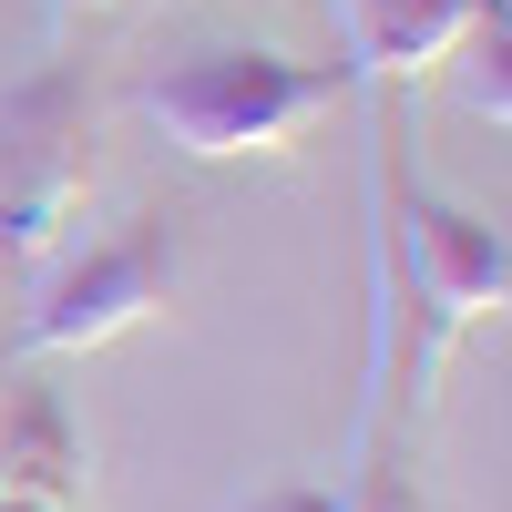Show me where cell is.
Listing matches in <instances>:
<instances>
[{"label": "cell", "instance_id": "cell-1", "mask_svg": "<svg viewBox=\"0 0 512 512\" xmlns=\"http://www.w3.org/2000/svg\"><path fill=\"white\" fill-rule=\"evenodd\" d=\"M369 246H390L400 287L441 338H472L512 297V246L482 205H451L400 134V82H369Z\"/></svg>", "mask_w": 512, "mask_h": 512}, {"label": "cell", "instance_id": "cell-2", "mask_svg": "<svg viewBox=\"0 0 512 512\" xmlns=\"http://www.w3.org/2000/svg\"><path fill=\"white\" fill-rule=\"evenodd\" d=\"M359 82L349 62H297L267 41H205V52L164 62L134 82V113L154 123L185 164H246V154H287L318 113H338Z\"/></svg>", "mask_w": 512, "mask_h": 512}, {"label": "cell", "instance_id": "cell-3", "mask_svg": "<svg viewBox=\"0 0 512 512\" xmlns=\"http://www.w3.org/2000/svg\"><path fill=\"white\" fill-rule=\"evenodd\" d=\"M185 287V236L175 216H123L82 246H52L31 277V308L11 318V359H82V349H113L134 338L144 318L175 308Z\"/></svg>", "mask_w": 512, "mask_h": 512}, {"label": "cell", "instance_id": "cell-4", "mask_svg": "<svg viewBox=\"0 0 512 512\" xmlns=\"http://www.w3.org/2000/svg\"><path fill=\"white\" fill-rule=\"evenodd\" d=\"M93 205V72L41 62L0 93V267H41Z\"/></svg>", "mask_w": 512, "mask_h": 512}, {"label": "cell", "instance_id": "cell-5", "mask_svg": "<svg viewBox=\"0 0 512 512\" xmlns=\"http://www.w3.org/2000/svg\"><path fill=\"white\" fill-rule=\"evenodd\" d=\"M82 472H93V451H82V410L52 390L41 359H0V492L72 512L82 502Z\"/></svg>", "mask_w": 512, "mask_h": 512}, {"label": "cell", "instance_id": "cell-6", "mask_svg": "<svg viewBox=\"0 0 512 512\" xmlns=\"http://www.w3.org/2000/svg\"><path fill=\"white\" fill-rule=\"evenodd\" d=\"M482 11H512V0H338V62H349L359 93L369 82H400L410 93L420 72H441V52Z\"/></svg>", "mask_w": 512, "mask_h": 512}, {"label": "cell", "instance_id": "cell-7", "mask_svg": "<svg viewBox=\"0 0 512 512\" xmlns=\"http://www.w3.org/2000/svg\"><path fill=\"white\" fill-rule=\"evenodd\" d=\"M441 62H451V93H461V113L502 134V123H512V11H482V21L461 31Z\"/></svg>", "mask_w": 512, "mask_h": 512}, {"label": "cell", "instance_id": "cell-8", "mask_svg": "<svg viewBox=\"0 0 512 512\" xmlns=\"http://www.w3.org/2000/svg\"><path fill=\"white\" fill-rule=\"evenodd\" d=\"M338 512H431V482H420V441H359L349 482H338Z\"/></svg>", "mask_w": 512, "mask_h": 512}, {"label": "cell", "instance_id": "cell-9", "mask_svg": "<svg viewBox=\"0 0 512 512\" xmlns=\"http://www.w3.org/2000/svg\"><path fill=\"white\" fill-rule=\"evenodd\" d=\"M236 512H338V482H277V492H246Z\"/></svg>", "mask_w": 512, "mask_h": 512}, {"label": "cell", "instance_id": "cell-10", "mask_svg": "<svg viewBox=\"0 0 512 512\" xmlns=\"http://www.w3.org/2000/svg\"><path fill=\"white\" fill-rule=\"evenodd\" d=\"M0 512H52V502H11V492H0Z\"/></svg>", "mask_w": 512, "mask_h": 512}, {"label": "cell", "instance_id": "cell-11", "mask_svg": "<svg viewBox=\"0 0 512 512\" xmlns=\"http://www.w3.org/2000/svg\"><path fill=\"white\" fill-rule=\"evenodd\" d=\"M52 11H103V0H52Z\"/></svg>", "mask_w": 512, "mask_h": 512}]
</instances>
